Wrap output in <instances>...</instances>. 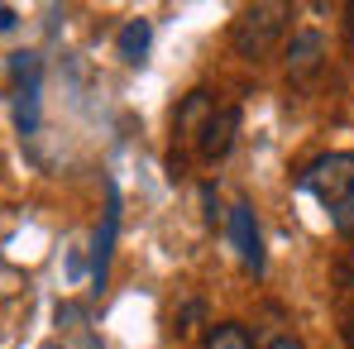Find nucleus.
Listing matches in <instances>:
<instances>
[{
    "mask_svg": "<svg viewBox=\"0 0 354 349\" xmlns=\"http://www.w3.org/2000/svg\"><path fill=\"white\" fill-rule=\"evenodd\" d=\"M230 244H235L239 263L249 273H263V239H259V220H254V206L249 201L230 206Z\"/></svg>",
    "mask_w": 354,
    "mask_h": 349,
    "instance_id": "obj_7",
    "label": "nucleus"
},
{
    "mask_svg": "<svg viewBox=\"0 0 354 349\" xmlns=\"http://www.w3.org/2000/svg\"><path fill=\"white\" fill-rule=\"evenodd\" d=\"M115 230H120V191L115 182H106V211H101V225L91 239V283L106 287V273H111V254H115Z\"/></svg>",
    "mask_w": 354,
    "mask_h": 349,
    "instance_id": "obj_4",
    "label": "nucleus"
},
{
    "mask_svg": "<svg viewBox=\"0 0 354 349\" xmlns=\"http://www.w3.org/2000/svg\"><path fill=\"white\" fill-rule=\"evenodd\" d=\"M301 191H311L326 211H335L340 201L354 196V153H321L301 168Z\"/></svg>",
    "mask_w": 354,
    "mask_h": 349,
    "instance_id": "obj_2",
    "label": "nucleus"
},
{
    "mask_svg": "<svg viewBox=\"0 0 354 349\" xmlns=\"http://www.w3.org/2000/svg\"><path fill=\"white\" fill-rule=\"evenodd\" d=\"M345 273H350V283H354V263H345Z\"/></svg>",
    "mask_w": 354,
    "mask_h": 349,
    "instance_id": "obj_15",
    "label": "nucleus"
},
{
    "mask_svg": "<svg viewBox=\"0 0 354 349\" xmlns=\"http://www.w3.org/2000/svg\"><path fill=\"white\" fill-rule=\"evenodd\" d=\"M15 124L19 134H34L39 124V58L34 53H15Z\"/></svg>",
    "mask_w": 354,
    "mask_h": 349,
    "instance_id": "obj_3",
    "label": "nucleus"
},
{
    "mask_svg": "<svg viewBox=\"0 0 354 349\" xmlns=\"http://www.w3.org/2000/svg\"><path fill=\"white\" fill-rule=\"evenodd\" d=\"M211 111H216V96L211 91H187L182 96V106H177V115H173V134H182V139H196L201 134V124L211 120Z\"/></svg>",
    "mask_w": 354,
    "mask_h": 349,
    "instance_id": "obj_8",
    "label": "nucleus"
},
{
    "mask_svg": "<svg viewBox=\"0 0 354 349\" xmlns=\"http://www.w3.org/2000/svg\"><path fill=\"white\" fill-rule=\"evenodd\" d=\"M345 29H350V39H354V0L345 5Z\"/></svg>",
    "mask_w": 354,
    "mask_h": 349,
    "instance_id": "obj_14",
    "label": "nucleus"
},
{
    "mask_svg": "<svg viewBox=\"0 0 354 349\" xmlns=\"http://www.w3.org/2000/svg\"><path fill=\"white\" fill-rule=\"evenodd\" d=\"M330 220H335V230L345 234V239H354V196H350V201H340V206L330 211Z\"/></svg>",
    "mask_w": 354,
    "mask_h": 349,
    "instance_id": "obj_11",
    "label": "nucleus"
},
{
    "mask_svg": "<svg viewBox=\"0 0 354 349\" xmlns=\"http://www.w3.org/2000/svg\"><path fill=\"white\" fill-rule=\"evenodd\" d=\"M268 349H306V345H301L297 335H278V340H273V345H268Z\"/></svg>",
    "mask_w": 354,
    "mask_h": 349,
    "instance_id": "obj_12",
    "label": "nucleus"
},
{
    "mask_svg": "<svg viewBox=\"0 0 354 349\" xmlns=\"http://www.w3.org/2000/svg\"><path fill=\"white\" fill-rule=\"evenodd\" d=\"M201 349H254V335H249L239 321H216V326L201 335Z\"/></svg>",
    "mask_w": 354,
    "mask_h": 349,
    "instance_id": "obj_10",
    "label": "nucleus"
},
{
    "mask_svg": "<svg viewBox=\"0 0 354 349\" xmlns=\"http://www.w3.org/2000/svg\"><path fill=\"white\" fill-rule=\"evenodd\" d=\"M149 44H153V24L149 19H124V29L115 34V53L129 67H139V62L149 58Z\"/></svg>",
    "mask_w": 354,
    "mask_h": 349,
    "instance_id": "obj_9",
    "label": "nucleus"
},
{
    "mask_svg": "<svg viewBox=\"0 0 354 349\" xmlns=\"http://www.w3.org/2000/svg\"><path fill=\"white\" fill-rule=\"evenodd\" d=\"M326 62V39L321 29H297L283 48V67H288V82H311Z\"/></svg>",
    "mask_w": 354,
    "mask_h": 349,
    "instance_id": "obj_6",
    "label": "nucleus"
},
{
    "mask_svg": "<svg viewBox=\"0 0 354 349\" xmlns=\"http://www.w3.org/2000/svg\"><path fill=\"white\" fill-rule=\"evenodd\" d=\"M0 29H15V10L10 5H0Z\"/></svg>",
    "mask_w": 354,
    "mask_h": 349,
    "instance_id": "obj_13",
    "label": "nucleus"
},
{
    "mask_svg": "<svg viewBox=\"0 0 354 349\" xmlns=\"http://www.w3.org/2000/svg\"><path fill=\"white\" fill-rule=\"evenodd\" d=\"M235 134H239V106H216L211 120L201 124V134H196V153L206 163H221L235 149Z\"/></svg>",
    "mask_w": 354,
    "mask_h": 349,
    "instance_id": "obj_5",
    "label": "nucleus"
},
{
    "mask_svg": "<svg viewBox=\"0 0 354 349\" xmlns=\"http://www.w3.org/2000/svg\"><path fill=\"white\" fill-rule=\"evenodd\" d=\"M288 5L283 0H263V5H249V10H239V19L230 24V48H235L244 62H259L268 58L278 44H283V34H288Z\"/></svg>",
    "mask_w": 354,
    "mask_h": 349,
    "instance_id": "obj_1",
    "label": "nucleus"
}]
</instances>
